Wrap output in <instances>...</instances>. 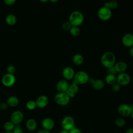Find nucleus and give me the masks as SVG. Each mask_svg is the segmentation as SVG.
I'll return each mask as SVG.
<instances>
[{
	"mask_svg": "<svg viewBox=\"0 0 133 133\" xmlns=\"http://www.w3.org/2000/svg\"><path fill=\"white\" fill-rule=\"evenodd\" d=\"M100 62L101 64L106 69L114 66L116 63V56L112 51H106L101 56Z\"/></svg>",
	"mask_w": 133,
	"mask_h": 133,
	"instance_id": "1",
	"label": "nucleus"
},
{
	"mask_svg": "<svg viewBox=\"0 0 133 133\" xmlns=\"http://www.w3.org/2000/svg\"><path fill=\"white\" fill-rule=\"evenodd\" d=\"M84 20V16L83 13L79 10H74L69 15V21L72 26H79L82 25Z\"/></svg>",
	"mask_w": 133,
	"mask_h": 133,
	"instance_id": "2",
	"label": "nucleus"
},
{
	"mask_svg": "<svg viewBox=\"0 0 133 133\" xmlns=\"http://www.w3.org/2000/svg\"><path fill=\"white\" fill-rule=\"evenodd\" d=\"M89 76L87 72L84 71H78L75 72L73 82L78 85H84L88 83Z\"/></svg>",
	"mask_w": 133,
	"mask_h": 133,
	"instance_id": "3",
	"label": "nucleus"
},
{
	"mask_svg": "<svg viewBox=\"0 0 133 133\" xmlns=\"http://www.w3.org/2000/svg\"><path fill=\"white\" fill-rule=\"evenodd\" d=\"M54 100L56 103L61 106L67 105L70 100L69 95L65 92H58L54 97Z\"/></svg>",
	"mask_w": 133,
	"mask_h": 133,
	"instance_id": "4",
	"label": "nucleus"
},
{
	"mask_svg": "<svg viewBox=\"0 0 133 133\" xmlns=\"http://www.w3.org/2000/svg\"><path fill=\"white\" fill-rule=\"evenodd\" d=\"M97 16L100 20L105 21L111 19L112 16V12L108 8L102 6L98 10Z\"/></svg>",
	"mask_w": 133,
	"mask_h": 133,
	"instance_id": "5",
	"label": "nucleus"
},
{
	"mask_svg": "<svg viewBox=\"0 0 133 133\" xmlns=\"http://www.w3.org/2000/svg\"><path fill=\"white\" fill-rule=\"evenodd\" d=\"M16 81V78L14 74L6 73L4 74L1 79V82L2 84L7 87H11L13 86Z\"/></svg>",
	"mask_w": 133,
	"mask_h": 133,
	"instance_id": "6",
	"label": "nucleus"
},
{
	"mask_svg": "<svg viewBox=\"0 0 133 133\" xmlns=\"http://www.w3.org/2000/svg\"><path fill=\"white\" fill-rule=\"evenodd\" d=\"M61 126L63 129L69 131L75 126V121L71 116H66L63 118L61 121Z\"/></svg>",
	"mask_w": 133,
	"mask_h": 133,
	"instance_id": "7",
	"label": "nucleus"
},
{
	"mask_svg": "<svg viewBox=\"0 0 133 133\" xmlns=\"http://www.w3.org/2000/svg\"><path fill=\"white\" fill-rule=\"evenodd\" d=\"M23 118V112L20 110H16L11 114L10 119L15 125H19L22 122Z\"/></svg>",
	"mask_w": 133,
	"mask_h": 133,
	"instance_id": "8",
	"label": "nucleus"
},
{
	"mask_svg": "<svg viewBox=\"0 0 133 133\" xmlns=\"http://www.w3.org/2000/svg\"><path fill=\"white\" fill-rule=\"evenodd\" d=\"M130 77L129 75L125 72L118 74L116 76V83L121 86H126L130 82Z\"/></svg>",
	"mask_w": 133,
	"mask_h": 133,
	"instance_id": "9",
	"label": "nucleus"
},
{
	"mask_svg": "<svg viewBox=\"0 0 133 133\" xmlns=\"http://www.w3.org/2000/svg\"><path fill=\"white\" fill-rule=\"evenodd\" d=\"M117 110L119 114L123 117H127L130 116L132 111L130 105L126 103H123L119 105Z\"/></svg>",
	"mask_w": 133,
	"mask_h": 133,
	"instance_id": "10",
	"label": "nucleus"
},
{
	"mask_svg": "<svg viewBox=\"0 0 133 133\" xmlns=\"http://www.w3.org/2000/svg\"><path fill=\"white\" fill-rule=\"evenodd\" d=\"M75 73L74 70L71 66L65 67L62 72V75L63 78L66 81H70L73 79Z\"/></svg>",
	"mask_w": 133,
	"mask_h": 133,
	"instance_id": "11",
	"label": "nucleus"
},
{
	"mask_svg": "<svg viewBox=\"0 0 133 133\" xmlns=\"http://www.w3.org/2000/svg\"><path fill=\"white\" fill-rule=\"evenodd\" d=\"M122 43L126 47L130 48L133 46V34L127 33L125 34L122 38Z\"/></svg>",
	"mask_w": 133,
	"mask_h": 133,
	"instance_id": "12",
	"label": "nucleus"
},
{
	"mask_svg": "<svg viewBox=\"0 0 133 133\" xmlns=\"http://www.w3.org/2000/svg\"><path fill=\"white\" fill-rule=\"evenodd\" d=\"M36 107L39 109L45 108L48 104L49 99L45 95L39 96L35 100Z\"/></svg>",
	"mask_w": 133,
	"mask_h": 133,
	"instance_id": "13",
	"label": "nucleus"
},
{
	"mask_svg": "<svg viewBox=\"0 0 133 133\" xmlns=\"http://www.w3.org/2000/svg\"><path fill=\"white\" fill-rule=\"evenodd\" d=\"M69 84L68 81L62 79L59 80L56 84V89L59 92H64L68 90Z\"/></svg>",
	"mask_w": 133,
	"mask_h": 133,
	"instance_id": "14",
	"label": "nucleus"
},
{
	"mask_svg": "<svg viewBox=\"0 0 133 133\" xmlns=\"http://www.w3.org/2000/svg\"><path fill=\"white\" fill-rule=\"evenodd\" d=\"M42 126L43 129L50 131L52 130L55 126L54 121L49 117L44 118L42 121Z\"/></svg>",
	"mask_w": 133,
	"mask_h": 133,
	"instance_id": "15",
	"label": "nucleus"
},
{
	"mask_svg": "<svg viewBox=\"0 0 133 133\" xmlns=\"http://www.w3.org/2000/svg\"><path fill=\"white\" fill-rule=\"evenodd\" d=\"M114 68L117 73L119 74L125 72L127 69L128 65L125 62L123 61H119L115 63Z\"/></svg>",
	"mask_w": 133,
	"mask_h": 133,
	"instance_id": "16",
	"label": "nucleus"
},
{
	"mask_svg": "<svg viewBox=\"0 0 133 133\" xmlns=\"http://www.w3.org/2000/svg\"><path fill=\"white\" fill-rule=\"evenodd\" d=\"M78 89V85L75 82H73L72 84L69 85V88L65 92L69 95L70 98H73L77 93Z\"/></svg>",
	"mask_w": 133,
	"mask_h": 133,
	"instance_id": "17",
	"label": "nucleus"
},
{
	"mask_svg": "<svg viewBox=\"0 0 133 133\" xmlns=\"http://www.w3.org/2000/svg\"><path fill=\"white\" fill-rule=\"evenodd\" d=\"M25 126L28 130L33 131L36 129L37 127V123L35 119L30 118L27 119L25 123Z\"/></svg>",
	"mask_w": 133,
	"mask_h": 133,
	"instance_id": "18",
	"label": "nucleus"
},
{
	"mask_svg": "<svg viewBox=\"0 0 133 133\" xmlns=\"http://www.w3.org/2000/svg\"><path fill=\"white\" fill-rule=\"evenodd\" d=\"M6 103L9 107H16L19 104V100L16 96H11L7 98Z\"/></svg>",
	"mask_w": 133,
	"mask_h": 133,
	"instance_id": "19",
	"label": "nucleus"
},
{
	"mask_svg": "<svg viewBox=\"0 0 133 133\" xmlns=\"http://www.w3.org/2000/svg\"><path fill=\"white\" fill-rule=\"evenodd\" d=\"M84 57L82 55L80 54H76L73 56L72 62L75 65H81L84 62Z\"/></svg>",
	"mask_w": 133,
	"mask_h": 133,
	"instance_id": "20",
	"label": "nucleus"
},
{
	"mask_svg": "<svg viewBox=\"0 0 133 133\" xmlns=\"http://www.w3.org/2000/svg\"><path fill=\"white\" fill-rule=\"evenodd\" d=\"M5 21L6 23L8 25H14L17 23V18L15 15L9 14L6 16L5 18Z\"/></svg>",
	"mask_w": 133,
	"mask_h": 133,
	"instance_id": "21",
	"label": "nucleus"
},
{
	"mask_svg": "<svg viewBox=\"0 0 133 133\" xmlns=\"http://www.w3.org/2000/svg\"><path fill=\"white\" fill-rule=\"evenodd\" d=\"M92 86L95 90H100L103 89V88L104 87V83L101 79H95Z\"/></svg>",
	"mask_w": 133,
	"mask_h": 133,
	"instance_id": "22",
	"label": "nucleus"
},
{
	"mask_svg": "<svg viewBox=\"0 0 133 133\" xmlns=\"http://www.w3.org/2000/svg\"><path fill=\"white\" fill-rule=\"evenodd\" d=\"M105 7L108 8L110 10H114L118 7V3L115 0H111L110 1L105 2L104 6Z\"/></svg>",
	"mask_w": 133,
	"mask_h": 133,
	"instance_id": "23",
	"label": "nucleus"
},
{
	"mask_svg": "<svg viewBox=\"0 0 133 133\" xmlns=\"http://www.w3.org/2000/svg\"><path fill=\"white\" fill-rule=\"evenodd\" d=\"M105 81L106 83L110 85H113L116 83V75L108 74L105 77Z\"/></svg>",
	"mask_w": 133,
	"mask_h": 133,
	"instance_id": "24",
	"label": "nucleus"
},
{
	"mask_svg": "<svg viewBox=\"0 0 133 133\" xmlns=\"http://www.w3.org/2000/svg\"><path fill=\"white\" fill-rule=\"evenodd\" d=\"M15 125L12 122L7 121L3 125V128L6 131H12Z\"/></svg>",
	"mask_w": 133,
	"mask_h": 133,
	"instance_id": "25",
	"label": "nucleus"
},
{
	"mask_svg": "<svg viewBox=\"0 0 133 133\" xmlns=\"http://www.w3.org/2000/svg\"><path fill=\"white\" fill-rule=\"evenodd\" d=\"M70 34L72 36L77 37L79 36L81 34V30L79 26H72L71 29L69 30Z\"/></svg>",
	"mask_w": 133,
	"mask_h": 133,
	"instance_id": "26",
	"label": "nucleus"
},
{
	"mask_svg": "<svg viewBox=\"0 0 133 133\" xmlns=\"http://www.w3.org/2000/svg\"><path fill=\"white\" fill-rule=\"evenodd\" d=\"M36 107H37L35 101H34L33 100H29L26 103V108L29 110H34Z\"/></svg>",
	"mask_w": 133,
	"mask_h": 133,
	"instance_id": "27",
	"label": "nucleus"
},
{
	"mask_svg": "<svg viewBox=\"0 0 133 133\" xmlns=\"http://www.w3.org/2000/svg\"><path fill=\"white\" fill-rule=\"evenodd\" d=\"M125 121L123 117H118L115 120V124L116 126L119 127H122L125 126Z\"/></svg>",
	"mask_w": 133,
	"mask_h": 133,
	"instance_id": "28",
	"label": "nucleus"
},
{
	"mask_svg": "<svg viewBox=\"0 0 133 133\" xmlns=\"http://www.w3.org/2000/svg\"><path fill=\"white\" fill-rule=\"evenodd\" d=\"M72 25L69 21H64L62 24V28L64 31H69Z\"/></svg>",
	"mask_w": 133,
	"mask_h": 133,
	"instance_id": "29",
	"label": "nucleus"
},
{
	"mask_svg": "<svg viewBox=\"0 0 133 133\" xmlns=\"http://www.w3.org/2000/svg\"><path fill=\"white\" fill-rule=\"evenodd\" d=\"M16 68L14 65H9L7 67L6 69V71L7 73H9V74H14L15 72H16Z\"/></svg>",
	"mask_w": 133,
	"mask_h": 133,
	"instance_id": "30",
	"label": "nucleus"
},
{
	"mask_svg": "<svg viewBox=\"0 0 133 133\" xmlns=\"http://www.w3.org/2000/svg\"><path fill=\"white\" fill-rule=\"evenodd\" d=\"M12 132L14 133H23L22 127L20 124L15 125V127Z\"/></svg>",
	"mask_w": 133,
	"mask_h": 133,
	"instance_id": "31",
	"label": "nucleus"
},
{
	"mask_svg": "<svg viewBox=\"0 0 133 133\" xmlns=\"http://www.w3.org/2000/svg\"><path fill=\"white\" fill-rule=\"evenodd\" d=\"M121 87V86L119 84H118V83H116L114 84H113V85H112V90L113 92H117L120 90Z\"/></svg>",
	"mask_w": 133,
	"mask_h": 133,
	"instance_id": "32",
	"label": "nucleus"
},
{
	"mask_svg": "<svg viewBox=\"0 0 133 133\" xmlns=\"http://www.w3.org/2000/svg\"><path fill=\"white\" fill-rule=\"evenodd\" d=\"M107 72H108V74H112V75H116L117 73V72H116L114 66H112V67H111V68H108L107 69Z\"/></svg>",
	"mask_w": 133,
	"mask_h": 133,
	"instance_id": "33",
	"label": "nucleus"
},
{
	"mask_svg": "<svg viewBox=\"0 0 133 133\" xmlns=\"http://www.w3.org/2000/svg\"><path fill=\"white\" fill-rule=\"evenodd\" d=\"M69 131V133H82L81 130L78 128H77L75 126L70 129Z\"/></svg>",
	"mask_w": 133,
	"mask_h": 133,
	"instance_id": "34",
	"label": "nucleus"
},
{
	"mask_svg": "<svg viewBox=\"0 0 133 133\" xmlns=\"http://www.w3.org/2000/svg\"><path fill=\"white\" fill-rule=\"evenodd\" d=\"M9 106L8 105L7 103L6 102H3L0 104V109H1L2 110H6L8 109V107Z\"/></svg>",
	"mask_w": 133,
	"mask_h": 133,
	"instance_id": "35",
	"label": "nucleus"
},
{
	"mask_svg": "<svg viewBox=\"0 0 133 133\" xmlns=\"http://www.w3.org/2000/svg\"><path fill=\"white\" fill-rule=\"evenodd\" d=\"M16 1L17 0H4V2L6 5L10 6L15 3Z\"/></svg>",
	"mask_w": 133,
	"mask_h": 133,
	"instance_id": "36",
	"label": "nucleus"
},
{
	"mask_svg": "<svg viewBox=\"0 0 133 133\" xmlns=\"http://www.w3.org/2000/svg\"><path fill=\"white\" fill-rule=\"evenodd\" d=\"M37 133H50L49 131L47 130H46L45 129H39L38 131H37Z\"/></svg>",
	"mask_w": 133,
	"mask_h": 133,
	"instance_id": "37",
	"label": "nucleus"
},
{
	"mask_svg": "<svg viewBox=\"0 0 133 133\" xmlns=\"http://www.w3.org/2000/svg\"><path fill=\"white\" fill-rule=\"evenodd\" d=\"M129 54L130 55V57L133 58V46L131 47L130 48H129Z\"/></svg>",
	"mask_w": 133,
	"mask_h": 133,
	"instance_id": "38",
	"label": "nucleus"
},
{
	"mask_svg": "<svg viewBox=\"0 0 133 133\" xmlns=\"http://www.w3.org/2000/svg\"><path fill=\"white\" fill-rule=\"evenodd\" d=\"M125 133H133V128H130L126 130Z\"/></svg>",
	"mask_w": 133,
	"mask_h": 133,
	"instance_id": "39",
	"label": "nucleus"
},
{
	"mask_svg": "<svg viewBox=\"0 0 133 133\" xmlns=\"http://www.w3.org/2000/svg\"><path fill=\"white\" fill-rule=\"evenodd\" d=\"M59 133H69V131L68 130L63 129L61 131H60V132Z\"/></svg>",
	"mask_w": 133,
	"mask_h": 133,
	"instance_id": "40",
	"label": "nucleus"
},
{
	"mask_svg": "<svg viewBox=\"0 0 133 133\" xmlns=\"http://www.w3.org/2000/svg\"><path fill=\"white\" fill-rule=\"evenodd\" d=\"M59 0H49V1H50L51 3H57Z\"/></svg>",
	"mask_w": 133,
	"mask_h": 133,
	"instance_id": "41",
	"label": "nucleus"
},
{
	"mask_svg": "<svg viewBox=\"0 0 133 133\" xmlns=\"http://www.w3.org/2000/svg\"><path fill=\"white\" fill-rule=\"evenodd\" d=\"M42 3H46L49 1V0H39Z\"/></svg>",
	"mask_w": 133,
	"mask_h": 133,
	"instance_id": "42",
	"label": "nucleus"
},
{
	"mask_svg": "<svg viewBox=\"0 0 133 133\" xmlns=\"http://www.w3.org/2000/svg\"><path fill=\"white\" fill-rule=\"evenodd\" d=\"M130 115L131 116V117L133 119V110H132V111H131V114H130Z\"/></svg>",
	"mask_w": 133,
	"mask_h": 133,
	"instance_id": "43",
	"label": "nucleus"
},
{
	"mask_svg": "<svg viewBox=\"0 0 133 133\" xmlns=\"http://www.w3.org/2000/svg\"><path fill=\"white\" fill-rule=\"evenodd\" d=\"M5 133H14L12 131H6Z\"/></svg>",
	"mask_w": 133,
	"mask_h": 133,
	"instance_id": "44",
	"label": "nucleus"
}]
</instances>
